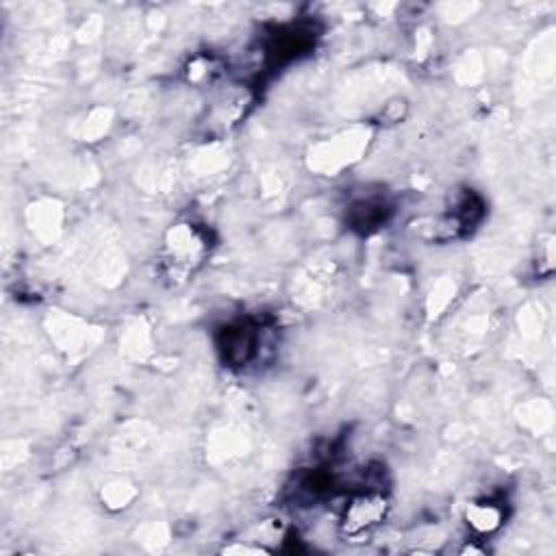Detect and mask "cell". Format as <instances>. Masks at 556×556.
Returning a JSON list of instances; mask_svg holds the SVG:
<instances>
[{"label":"cell","mask_w":556,"mask_h":556,"mask_svg":"<svg viewBox=\"0 0 556 556\" xmlns=\"http://www.w3.org/2000/svg\"><path fill=\"white\" fill-rule=\"evenodd\" d=\"M389 510L391 502L382 486H363L343 504L337 523L339 534L350 541L369 536L378 526H382Z\"/></svg>","instance_id":"6da1fadb"},{"label":"cell","mask_w":556,"mask_h":556,"mask_svg":"<svg viewBox=\"0 0 556 556\" xmlns=\"http://www.w3.org/2000/svg\"><path fill=\"white\" fill-rule=\"evenodd\" d=\"M486 213L484 200L473 189H463L454 195L447 211L432 224L434 241H454L471 232Z\"/></svg>","instance_id":"7a4b0ae2"},{"label":"cell","mask_w":556,"mask_h":556,"mask_svg":"<svg viewBox=\"0 0 556 556\" xmlns=\"http://www.w3.org/2000/svg\"><path fill=\"white\" fill-rule=\"evenodd\" d=\"M208 252V239L195 224H178L165 241V267L169 276L193 271Z\"/></svg>","instance_id":"3957f363"},{"label":"cell","mask_w":556,"mask_h":556,"mask_svg":"<svg viewBox=\"0 0 556 556\" xmlns=\"http://www.w3.org/2000/svg\"><path fill=\"white\" fill-rule=\"evenodd\" d=\"M217 350L228 367L243 369L261 354V328L254 321H232L222 328Z\"/></svg>","instance_id":"277c9868"},{"label":"cell","mask_w":556,"mask_h":556,"mask_svg":"<svg viewBox=\"0 0 556 556\" xmlns=\"http://www.w3.org/2000/svg\"><path fill=\"white\" fill-rule=\"evenodd\" d=\"M506 519V504L497 497H482L465 508V523L478 536L486 539L495 534Z\"/></svg>","instance_id":"5b68a950"},{"label":"cell","mask_w":556,"mask_h":556,"mask_svg":"<svg viewBox=\"0 0 556 556\" xmlns=\"http://www.w3.org/2000/svg\"><path fill=\"white\" fill-rule=\"evenodd\" d=\"M389 215H391L389 202L384 198L369 195V198H361V200L350 204V208H348V224L354 230L371 232L378 226H382Z\"/></svg>","instance_id":"8992f818"},{"label":"cell","mask_w":556,"mask_h":556,"mask_svg":"<svg viewBox=\"0 0 556 556\" xmlns=\"http://www.w3.org/2000/svg\"><path fill=\"white\" fill-rule=\"evenodd\" d=\"M406 109H408L406 100L395 98V100H391L389 104H384V109H382V119H384L387 124H395V122H400V119L406 115Z\"/></svg>","instance_id":"52a82bcc"}]
</instances>
